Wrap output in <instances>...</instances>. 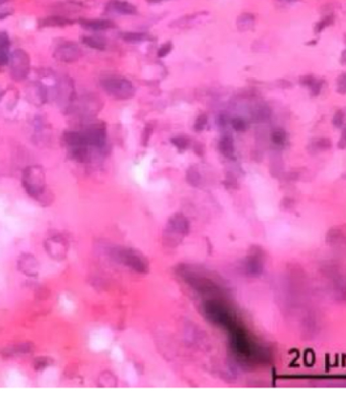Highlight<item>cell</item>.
Returning a JSON list of instances; mask_svg holds the SVG:
<instances>
[{
    "instance_id": "1",
    "label": "cell",
    "mask_w": 346,
    "mask_h": 410,
    "mask_svg": "<svg viewBox=\"0 0 346 410\" xmlns=\"http://www.w3.org/2000/svg\"><path fill=\"white\" fill-rule=\"evenodd\" d=\"M23 184L31 197L41 198L46 188L45 173L42 166L33 165L27 167L23 172Z\"/></svg>"
},
{
    "instance_id": "2",
    "label": "cell",
    "mask_w": 346,
    "mask_h": 410,
    "mask_svg": "<svg viewBox=\"0 0 346 410\" xmlns=\"http://www.w3.org/2000/svg\"><path fill=\"white\" fill-rule=\"evenodd\" d=\"M101 84L106 93L117 100H128L135 92L131 82L123 77H107Z\"/></svg>"
},
{
    "instance_id": "3",
    "label": "cell",
    "mask_w": 346,
    "mask_h": 410,
    "mask_svg": "<svg viewBox=\"0 0 346 410\" xmlns=\"http://www.w3.org/2000/svg\"><path fill=\"white\" fill-rule=\"evenodd\" d=\"M10 72L14 80L20 81L28 76L30 71V57L21 49L15 50L9 57Z\"/></svg>"
},
{
    "instance_id": "4",
    "label": "cell",
    "mask_w": 346,
    "mask_h": 410,
    "mask_svg": "<svg viewBox=\"0 0 346 410\" xmlns=\"http://www.w3.org/2000/svg\"><path fill=\"white\" fill-rule=\"evenodd\" d=\"M84 141L89 147L103 148L106 144L107 132L103 124H95L81 131Z\"/></svg>"
},
{
    "instance_id": "5",
    "label": "cell",
    "mask_w": 346,
    "mask_h": 410,
    "mask_svg": "<svg viewBox=\"0 0 346 410\" xmlns=\"http://www.w3.org/2000/svg\"><path fill=\"white\" fill-rule=\"evenodd\" d=\"M54 56L57 60L63 62H73L81 56L80 48L71 42H66L58 46L55 50Z\"/></svg>"
},
{
    "instance_id": "6",
    "label": "cell",
    "mask_w": 346,
    "mask_h": 410,
    "mask_svg": "<svg viewBox=\"0 0 346 410\" xmlns=\"http://www.w3.org/2000/svg\"><path fill=\"white\" fill-rule=\"evenodd\" d=\"M18 267L20 271L29 276H35L39 271V265L37 260L31 255L23 256L18 261Z\"/></svg>"
},
{
    "instance_id": "7",
    "label": "cell",
    "mask_w": 346,
    "mask_h": 410,
    "mask_svg": "<svg viewBox=\"0 0 346 410\" xmlns=\"http://www.w3.org/2000/svg\"><path fill=\"white\" fill-rule=\"evenodd\" d=\"M108 10L124 15H132L136 13V7L127 1L110 0L107 5Z\"/></svg>"
},
{
    "instance_id": "8",
    "label": "cell",
    "mask_w": 346,
    "mask_h": 410,
    "mask_svg": "<svg viewBox=\"0 0 346 410\" xmlns=\"http://www.w3.org/2000/svg\"><path fill=\"white\" fill-rule=\"evenodd\" d=\"M80 25L93 31H105L115 27V24L110 19H81Z\"/></svg>"
},
{
    "instance_id": "9",
    "label": "cell",
    "mask_w": 346,
    "mask_h": 410,
    "mask_svg": "<svg viewBox=\"0 0 346 410\" xmlns=\"http://www.w3.org/2000/svg\"><path fill=\"white\" fill-rule=\"evenodd\" d=\"M46 246L48 248L49 255H51L56 259L63 258L66 253V242L60 237L51 238Z\"/></svg>"
},
{
    "instance_id": "10",
    "label": "cell",
    "mask_w": 346,
    "mask_h": 410,
    "mask_svg": "<svg viewBox=\"0 0 346 410\" xmlns=\"http://www.w3.org/2000/svg\"><path fill=\"white\" fill-rule=\"evenodd\" d=\"M9 38L5 33H0V66L6 65L9 62Z\"/></svg>"
},
{
    "instance_id": "11",
    "label": "cell",
    "mask_w": 346,
    "mask_h": 410,
    "mask_svg": "<svg viewBox=\"0 0 346 410\" xmlns=\"http://www.w3.org/2000/svg\"><path fill=\"white\" fill-rule=\"evenodd\" d=\"M219 148L225 157L229 159H232L234 157V145L232 139L230 136L223 138L219 144Z\"/></svg>"
},
{
    "instance_id": "12",
    "label": "cell",
    "mask_w": 346,
    "mask_h": 410,
    "mask_svg": "<svg viewBox=\"0 0 346 410\" xmlns=\"http://www.w3.org/2000/svg\"><path fill=\"white\" fill-rule=\"evenodd\" d=\"M255 25V16L252 13H242L237 18V28L241 32L251 30Z\"/></svg>"
},
{
    "instance_id": "13",
    "label": "cell",
    "mask_w": 346,
    "mask_h": 410,
    "mask_svg": "<svg viewBox=\"0 0 346 410\" xmlns=\"http://www.w3.org/2000/svg\"><path fill=\"white\" fill-rule=\"evenodd\" d=\"M205 14H207V12H199V13H195V14L182 16L181 18L175 21L173 24H171V27L172 28H186L188 26H191L193 24V22L197 21L198 18H201Z\"/></svg>"
},
{
    "instance_id": "14",
    "label": "cell",
    "mask_w": 346,
    "mask_h": 410,
    "mask_svg": "<svg viewBox=\"0 0 346 410\" xmlns=\"http://www.w3.org/2000/svg\"><path fill=\"white\" fill-rule=\"evenodd\" d=\"M44 27H64L73 24V21L64 16H48L42 22Z\"/></svg>"
},
{
    "instance_id": "15",
    "label": "cell",
    "mask_w": 346,
    "mask_h": 410,
    "mask_svg": "<svg viewBox=\"0 0 346 410\" xmlns=\"http://www.w3.org/2000/svg\"><path fill=\"white\" fill-rule=\"evenodd\" d=\"M122 38L127 41V42H131V43H135V42H142V41H146L150 39V36L146 33H133V32H128V33H124L122 35Z\"/></svg>"
},
{
    "instance_id": "16",
    "label": "cell",
    "mask_w": 346,
    "mask_h": 410,
    "mask_svg": "<svg viewBox=\"0 0 346 410\" xmlns=\"http://www.w3.org/2000/svg\"><path fill=\"white\" fill-rule=\"evenodd\" d=\"M82 42L88 46L93 49L97 50H104L106 47L105 42L102 39L96 38V37H84L82 39Z\"/></svg>"
},
{
    "instance_id": "17",
    "label": "cell",
    "mask_w": 346,
    "mask_h": 410,
    "mask_svg": "<svg viewBox=\"0 0 346 410\" xmlns=\"http://www.w3.org/2000/svg\"><path fill=\"white\" fill-rule=\"evenodd\" d=\"M271 140L275 145L282 146L285 144V142L287 140V133L284 129L277 128V129L273 130V132L271 133Z\"/></svg>"
},
{
    "instance_id": "18",
    "label": "cell",
    "mask_w": 346,
    "mask_h": 410,
    "mask_svg": "<svg viewBox=\"0 0 346 410\" xmlns=\"http://www.w3.org/2000/svg\"><path fill=\"white\" fill-rule=\"evenodd\" d=\"M187 179H188V181H189L191 184H193V185H197V184L199 183V181H200V175H199L198 169H197L195 166L191 167V168L188 170V172H187Z\"/></svg>"
},
{
    "instance_id": "19",
    "label": "cell",
    "mask_w": 346,
    "mask_h": 410,
    "mask_svg": "<svg viewBox=\"0 0 346 410\" xmlns=\"http://www.w3.org/2000/svg\"><path fill=\"white\" fill-rule=\"evenodd\" d=\"M172 143L181 151L186 150L189 146V141L185 136H177L172 139Z\"/></svg>"
},
{
    "instance_id": "20",
    "label": "cell",
    "mask_w": 346,
    "mask_h": 410,
    "mask_svg": "<svg viewBox=\"0 0 346 410\" xmlns=\"http://www.w3.org/2000/svg\"><path fill=\"white\" fill-rule=\"evenodd\" d=\"M207 120H208V118H207L206 114H200V115L197 118V119H196L195 124H194L195 130H196L197 132L202 131V130L205 128L206 124H207Z\"/></svg>"
},
{
    "instance_id": "21",
    "label": "cell",
    "mask_w": 346,
    "mask_h": 410,
    "mask_svg": "<svg viewBox=\"0 0 346 410\" xmlns=\"http://www.w3.org/2000/svg\"><path fill=\"white\" fill-rule=\"evenodd\" d=\"M231 125L233 127L234 130L241 132V131H245L247 128V123L243 118H235L231 120Z\"/></svg>"
},
{
    "instance_id": "22",
    "label": "cell",
    "mask_w": 346,
    "mask_h": 410,
    "mask_svg": "<svg viewBox=\"0 0 346 410\" xmlns=\"http://www.w3.org/2000/svg\"><path fill=\"white\" fill-rule=\"evenodd\" d=\"M172 49H173V44H172L171 42H168V43L164 44V45L159 49L158 56H159L160 58L166 57V56L172 51Z\"/></svg>"
},
{
    "instance_id": "23",
    "label": "cell",
    "mask_w": 346,
    "mask_h": 410,
    "mask_svg": "<svg viewBox=\"0 0 346 410\" xmlns=\"http://www.w3.org/2000/svg\"><path fill=\"white\" fill-rule=\"evenodd\" d=\"M343 123H344V112L342 110H338L333 118V124L336 127H341Z\"/></svg>"
},
{
    "instance_id": "24",
    "label": "cell",
    "mask_w": 346,
    "mask_h": 410,
    "mask_svg": "<svg viewBox=\"0 0 346 410\" xmlns=\"http://www.w3.org/2000/svg\"><path fill=\"white\" fill-rule=\"evenodd\" d=\"M315 147L319 150H325L331 148V142L328 139H320L316 144Z\"/></svg>"
},
{
    "instance_id": "25",
    "label": "cell",
    "mask_w": 346,
    "mask_h": 410,
    "mask_svg": "<svg viewBox=\"0 0 346 410\" xmlns=\"http://www.w3.org/2000/svg\"><path fill=\"white\" fill-rule=\"evenodd\" d=\"M330 19H332V17H331V16H327L325 19H323L322 22H320V23L317 25V28H316L317 33H320L321 31L324 30V28H326L328 25H330V24H331V21H330Z\"/></svg>"
},
{
    "instance_id": "26",
    "label": "cell",
    "mask_w": 346,
    "mask_h": 410,
    "mask_svg": "<svg viewBox=\"0 0 346 410\" xmlns=\"http://www.w3.org/2000/svg\"><path fill=\"white\" fill-rule=\"evenodd\" d=\"M152 131H153L152 127H149V126L145 127V129L143 131V134H142V144L144 146L147 145V143L149 141V138H150V134H152Z\"/></svg>"
},
{
    "instance_id": "27",
    "label": "cell",
    "mask_w": 346,
    "mask_h": 410,
    "mask_svg": "<svg viewBox=\"0 0 346 410\" xmlns=\"http://www.w3.org/2000/svg\"><path fill=\"white\" fill-rule=\"evenodd\" d=\"M315 82H316V80H315L313 76H311V75L302 76L301 80H300V83H301L302 85H307V86H310V87H312V86L314 85Z\"/></svg>"
},
{
    "instance_id": "28",
    "label": "cell",
    "mask_w": 346,
    "mask_h": 410,
    "mask_svg": "<svg viewBox=\"0 0 346 410\" xmlns=\"http://www.w3.org/2000/svg\"><path fill=\"white\" fill-rule=\"evenodd\" d=\"M338 90H339V92H341L342 94H344V91H345V76H344V74L341 75L340 79H339V87H338Z\"/></svg>"
},
{
    "instance_id": "29",
    "label": "cell",
    "mask_w": 346,
    "mask_h": 410,
    "mask_svg": "<svg viewBox=\"0 0 346 410\" xmlns=\"http://www.w3.org/2000/svg\"><path fill=\"white\" fill-rule=\"evenodd\" d=\"M279 1H283V2H295L297 0H279Z\"/></svg>"
},
{
    "instance_id": "30",
    "label": "cell",
    "mask_w": 346,
    "mask_h": 410,
    "mask_svg": "<svg viewBox=\"0 0 346 410\" xmlns=\"http://www.w3.org/2000/svg\"><path fill=\"white\" fill-rule=\"evenodd\" d=\"M149 2H153V3H156V2H161V1H163V0H148Z\"/></svg>"
},
{
    "instance_id": "31",
    "label": "cell",
    "mask_w": 346,
    "mask_h": 410,
    "mask_svg": "<svg viewBox=\"0 0 346 410\" xmlns=\"http://www.w3.org/2000/svg\"><path fill=\"white\" fill-rule=\"evenodd\" d=\"M6 0H0V4H2V3H4Z\"/></svg>"
}]
</instances>
